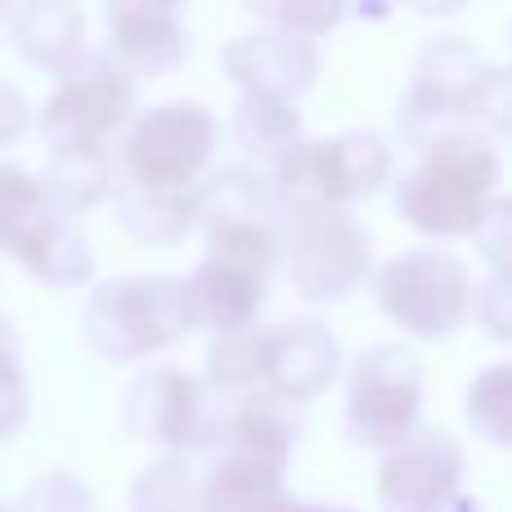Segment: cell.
<instances>
[{
	"mask_svg": "<svg viewBox=\"0 0 512 512\" xmlns=\"http://www.w3.org/2000/svg\"><path fill=\"white\" fill-rule=\"evenodd\" d=\"M499 158L490 144H436L432 158L400 180V212L427 234H472L490 207Z\"/></svg>",
	"mask_w": 512,
	"mask_h": 512,
	"instance_id": "obj_1",
	"label": "cell"
},
{
	"mask_svg": "<svg viewBox=\"0 0 512 512\" xmlns=\"http://www.w3.org/2000/svg\"><path fill=\"white\" fill-rule=\"evenodd\" d=\"M194 324L189 292L176 279H122L104 283L86 310V342L104 360H135L176 342Z\"/></svg>",
	"mask_w": 512,
	"mask_h": 512,
	"instance_id": "obj_2",
	"label": "cell"
},
{
	"mask_svg": "<svg viewBox=\"0 0 512 512\" xmlns=\"http://www.w3.org/2000/svg\"><path fill=\"white\" fill-rule=\"evenodd\" d=\"M59 90L45 104V135H50L54 153H86L99 149L104 135L131 113L135 81L113 54L77 50L59 68Z\"/></svg>",
	"mask_w": 512,
	"mask_h": 512,
	"instance_id": "obj_3",
	"label": "cell"
},
{
	"mask_svg": "<svg viewBox=\"0 0 512 512\" xmlns=\"http://www.w3.org/2000/svg\"><path fill=\"white\" fill-rule=\"evenodd\" d=\"M0 243L54 288H72L90 274V248L59 221L41 180L9 162H0Z\"/></svg>",
	"mask_w": 512,
	"mask_h": 512,
	"instance_id": "obj_4",
	"label": "cell"
},
{
	"mask_svg": "<svg viewBox=\"0 0 512 512\" xmlns=\"http://www.w3.org/2000/svg\"><path fill=\"white\" fill-rule=\"evenodd\" d=\"M387 171H391V153L373 135L297 144L279 162L283 212H315V207H337L346 198L373 194L387 180Z\"/></svg>",
	"mask_w": 512,
	"mask_h": 512,
	"instance_id": "obj_5",
	"label": "cell"
},
{
	"mask_svg": "<svg viewBox=\"0 0 512 512\" xmlns=\"http://www.w3.org/2000/svg\"><path fill=\"white\" fill-rule=\"evenodd\" d=\"M378 301L409 333L445 337L468 310V270L445 252L414 248L378 274Z\"/></svg>",
	"mask_w": 512,
	"mask_h": 512,
	"instance_id": "obj_6",
	"label": "cell"
},
{
	"mask_svg": "<svg viewBox=\"0 0 512 512\" xmlns=\"http://www.w3.org/2000/svg\"><path fill=\"white\" fill-rule=\"evenodd\" d=\"M216 400H225L221 387L207 391L203 382L176 369L144 373L126 391V427L135 436L176 445V450H203L212 441H225V432H230V418H221Z\"/></svg>",
	"mask_w": 512,
	"mask_h": 512,
	"instance_id": "obj_7",
	"label": "cell"
},
{
	"mask_svg": "<svg viewBox=\"0 0 512 512\" xmlns=\"http://www.w3.org/2000/svg\"><path fill=\"white\" fill-rule=\"evenodd\" d=\"M423 405V373L418 360L400 346H378L360 360L351 378V409L346 423L360 445H400L409 441Z\"/></svg>",
	"mask_w": 512,
	"mask_h": 512,
	"instance_id": "obj_8",
	"label": "cell"
},
{
	"mask_svg": "<svg viewBox=\"0 0 512 512\" xmlns=\"http://www.w3.org/2000/svg\"><path fill=\"white\" fill-rule=\"evenodd\" d=\"M288 252L306 297H346L369 270V239L337 207L288 212Z\"/></svg>",
	"mask_w": 512,
	"mask_h": 512,
	"instance_id": "obj_9",
	"label": "cell"
},
{
	"mask_svg": "<svg viewBox=\"0 0 512 512\" xmlns=\"http://www.w3.org/2000/svg\"><path fill=\"white\" fill-rule=\"evenodd\" d=\"M216 144V122L198 104H167L140 117L126 144V167L140 189H180L194 180V171L207 162Z\"/></svg>",
	"mask_w": 512,
	"mask_h": 512,
	"instance_id": "obj_10",
	"label": "cell"
},
{
	"mask_svg": "<svg viewBox=\"0 0 512 512\" xmlns=\"http://www.w3.org/2000/svg\"><path fill=\"white\" fill-rule=\"evenodd\" d=\"M463 477V450L445 432H427L405 441L382 463L378 495L387 512H445L454 504V486Z\"/></svg>",
	"mask_w": 512,
	"mask_h": 512,
	"instance_id": "obj_11",
	"label": "cell"
},
{
	"mask_svg": "<svg viewBox=\"0 0 512 512\" xmlns=\"http://www.w3.org/2000/svg\"><path fill=\"white\" fill-rule=\"evenodd\" d=\"M315 45L297 32H256L225 50V68L234 81L248 86V95L288 104L297 90L315 81Z\"/></svg>",
	"mask_w": 512,
	"mask_h": 512,
	"instance_id": "obj_12",
	"label": "cell"
},
{
	"mask_svg": "<svg viewBox=\"0 0 512 512\" xmlns=\"http://www.w3.org/2000/svg\"><path fill=\"white\" fill-rule=\"evenodd\" d=\"M337 369V342L310 319L265 333V369L261 382L288 400H310Z\"/></svg>",
	"mask_w": 512,
	"mask_h": 512,
	"instance_id": "obj_13",
	"label": "cell"
},
{
	"mask_svg": "<svg viewBox=\"0 0 512 512\" xmlns=\"http://www.w3.org/2000/svg\"><path fill=\"white\" fill-rule=\"evenodd\" d=\"M185 292L194 324L221 328V333H243L252 324L256 306L265 301V274L252 270V265L225 261V256H207L203 270L194 274V283H185Z\"/></svg>",
	"mask_w": 512,
	"mask_h": 512,
	"instance_id": "obj_14",
	"label": "cell"
},
{
	"mask_svg": "<svg viewBox=\"0 0 512 512\" xmlns=\"http://www.w3.org/2000/svg\"><path fill=\"white\" fill-rule=\"evenodd\" d=\"M108 32H113V50L153 77L185 59V32L171 5H108Z\"/></svg>",
	"mask_w": 512,
	"mask_h": 512,
	"instance_id": "obj_15",
	"label": "cell"
},
{
	"mask_svg": "<svg viewBox=\"0 0 512 512\" xmlns=\"http://www.w3.org/2000/svg\"><path fill=\"white\" fill-rule=\"evenodd\" d=\"M14 45L32 63L63 68L81 50V9L72 5H27L14 14Z\"/></svg>",
	"mask_w": 512,
	"mask_h": 512,
	"instance_id": "obj_16",
	"label": "cell"
},
{
	"mask_svg": "<svg viewBox=\"0 0 512 512\" xmlns=\"http://www.w3.org/2000/svg\"><path fill=\"white\" fill-rule=\"evenodd\" d=\"M122 230H131L144 243H171L194 225V207L180 194H158V189H126L122 194Z\"/></svg>",
	"mask_w": 512,
	"mask_h": 512,
	"instance_id": "obj_17",
	"label": "cell"
},
{
	"mask_svg": "<svg viewBox=\"0 0 512 512\" xmlns=\"http://www.w3.org/2000/svg\"><path fill=\"white\" fill-rule=\"evenodd\" d=\"M234 135H239L243 149L261 153L270 162H283L292 149H297V113L279 99H261L248 95L234 117Z\"/></svg>",
	"mask_w": 512,
	"mask_h": 512,
	"instance_id": "obj_18",
	"label": "cell"
},
{
	"mask_svg": "<svg viewBox=\"0 0 512 512\" xmlns=\"http://www.w3.org/2000/svg\"><path fill=\"white\" fill-rule=\"evenodd\" d=\"M108 189V158L104 149H86V153H54V167L45 176L41 194L50 198V207H86L95 203Z\"/></svg>",
	"mask_w": 512,
	"mask_h": 512,
	"instance_id": "obj_19",
	"label": "cell"
},
{
	"mask_svg": "<svg viewBox=\"0 0 512 512\" xmlns=\"http://www.w3.org/2000/svg\"><path fill=\"white\" fill-rule=\"evenodd\" d=\"M261 369H265V333H225V342L212 346V382L221 391H239V387H252L261 382Z\"/></svg>",
	"mask_w": 512,
	"mask_h": 512,
	"instance_id": "obj_20",
	"label": "cell"
},
{
	"mask_svg": "<svg viewBox=\"0 0 512 512\" xmlns=\"http://www.w3.org/2000/svg\"><path fill=\"white\" fill-rule=\"evenodd\" d=\"M135 504H140V512H189L194 508L189 468L180 459H167L153 472H144V481L135 486Z\"/></svg>",
	"mask_w": 512,
	"mask_h": 512,
	"instance_id": "obj_21",
	"label": "cell"
},
{
	"mask_svg": "<svg viewBox=\"0 0 512 512\" xmlns=\"http://www.w3.org/2000/svg\"><path fill=\"white\" fill-rule=\"evenodd\" d=\"M472 423L490 436V441H504L508 436V369H490L486 378L472 382V405H468Z\"/></svg>",
	"mask_w": 512,
	"mask_h": 512,
	"instance_id": "obj_22",
	"label": "cell"
},
{
	"mask_svg": "<svg viewBox=\"0 0 512 512\" xmlns=\"http://www.w3.org/2000/svg\"><path fill=\"white\" fill-rule=\"evenodd\" d=\"M23 512H95L90 508V495L68 477H50L41 486L27 490Z\"/></svg>",
	"mask_w": 512,
	"mask_h": 512,
	"instance_id": "obj_23",
	"label": "cell"
},
{
	"mask_svg": "<svg viewBox=\"0 0 512 512\" xmlns=\"http://www.w3.org/2000/svg\"><path fill=\"white\" fill-rule=\"evenodd\" d=\"M477 243H486V252L495 256V261H504V252H508V203H495V207H486V216H481V225L477 230Z\"/></svg>",
	"mask_w": 512,
	"mask_h": 512,
	"instance_id": "obj_24",
	"label": "cell"
},
{
	"mask_svg": "<svg viewBox=\"0 0 512 512\" xmlns=\"http://www.w3.org/2000/svg\"><path fill=\"white\" fill-rule=\"evenodd\" d=\"M27 126V104L14 86H0V144H9L14 135H23Z\"/></svg>",
	"mask_w": 512,
	"mask_h": 512,
	"instance_id": "obj_25",
	"label": "cell"
},
{
	"mask_svg": "<svg viewBox=\"0 0 512 512\" xmlns=\"http://www.w3.org/2000/svg\"><path fill=\"white\" fill-rule=\"evenodd\" d=\"M0 512H9V508H5V504H0Z\"/></svg>",
	"mask_w": 512,
	"mask_h": 512,
	"instance_id": "obj_26",
	"label": "cell"
}]
</instances>
